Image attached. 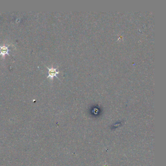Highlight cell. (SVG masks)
I'll use <instances>...</instances> for the list:
<instances>
[{
    "instance_id": "6da1fadb",
    "label": "cell",
    "mask_w": 166,
    "mask_h": 166,
    "mask_svg": "<svg viewBox=\"0 0 166 166\" xmlns=\"http://www.w3.org/2000/svg\"><path fill=\"white\" fill-rule=\"evenodd\" d=\"M45 67H46L48 69V76L47 77V78H50L51 80H53V78L55 77L57 78L58 80H60L58 77H57V74H58L60 72L59 71H57V70L59 66H58L57 68H54L52 67L51 68H49L48 66L45 65Z\"/></svg>"
},
{
    "instance_id": "7a4b0ae2",
    "label": "cell",
    "mask_w": 166,
    "mask_h": 166,
    "mask_svg": "<svg viewBox=\"0 0 166 166\" xmlns=\"http://www.w3.org/2000/svg\"><path fill=\"white\" fill-rule=\"evenodd\" d=\"M12 44H10V45H8L7 46H6V45H0V56H2V57H4L6 55H7L10 56L8 52L10 51V50L8 49V46H10Z\"/></svg>"
}]
</instances>
